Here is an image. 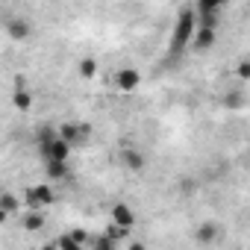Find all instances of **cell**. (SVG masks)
I'll list each match as a JSON object with an SVG mask.
<instances>
[{
    "instance_id": "cell-16",
    "label": "cell",
    "mask_w": 250,
    "mask_h": 250,
    "mask_svg": "<svg viewBox=\"0 0 250 250\" xmlns=\"http://www.w3.org/2000/svg\"><path fill=\"white\" fill-rule=\"evenodd\" d=\"M91 247H94V250H118V241H112V238L103 232V235H94Z\"/></svg>"
},
{
    "instance_id": "cell-5",
    "label": "cell",
    "mask_w": 250,
    "mask_h": 250,
    "mask_svg": "<svg viewBox=\"0 0 250 250\" xmlns=\"http://www.w3.org/2000/svg\"><path fill=\"white\" fill-rule=\"evenodd\" d=\"M115 83H118V88H121V91H136V88H139V83H142V74H139L136 68H121V71H118V77H115Z\"/></svg>"
},
{
    "instance_id": "cell-4",
    "label": "cell",
    "mask_w": 250,
    "mask_h": 250,
    "mask_svg": "<svg viewBox=\"0 0 250 250\" xmlns=\"http://www.w3.org/2000/svg\"><path fill=\"white\" fill-rule=\"evenodd\" d=\"M112 221H115V227H121V229H133V227H136V212H133L127 203H115V206H112Z\"/></svg>"
},
{
    "instance_id": "cell-13",
    "label": "cell",
    "mask_w": 250,
    "mask_h": 250,
    "mask_svg": "<svg viewBox=\"0 0 250 250\" xmlns=\"http://www.w3.org/2000/svg\"><path fill=\"white\" fill-rule=\"evenodd\" d=\"M0 209H3L6 215H15V212H21V200L12 191H3L0 194Z\"/></svg>"
},
{
    "instance_id": "cell-11",
    "label": "cell",
    "mask_w": 250,
    "mask_h": 250,
    "mask_svg": "<svg viewBox=\"0 0 250 250\" xmlns=\"http://www.w3.org/2000/svg\"><path fill=\"white\" fill-rule=\"evenodd\" d=\"M121 159H124V168H130V171H145V165H147L139 150H124Z\"/></svg>"
},
{
    "instance_id": "cell-12",
    "label": "cell",
    "mask_w": 250,
    "mask_h": 250,
    "mask_svg": "<svg viewBox=\"0 0 250 250\" xmlns=\"http://www.w3.org/2000/svg\"><path fill=\"white\" fill-rule=\"evenodd\" d=\"M194 238H197L200 244H212V241L218 238V227H215V224H200L197 232H194Z\"/></svg>"
},
{
    "instance_id": "cell-18",
    "label": "cell",
    "mask_w": 250,
    "mask_h": 250,
    "mask_svg": "<svg viewBox=\"0 0 250 250\" xmlns=\"http://www.w3.org/2000/svg\"><path fill=\"white\" fill-rule=\"evenodd\" d=\"M53 244H56V250H83V244H77V241H74L68 232H65L59 241H53Z\"/></svg>"
},
{
    "instance_id": "cell-3",
    "label": "cell",
    "mask_w": 250,
    "mask_h": 250,
    "mask_svg": "<svg viewBox=\"0 0 250 250\" xmlns=\"http://www.w3.org/2000/svg\"><path fill=\"white\" fill-rule=\"evenodd\" d=\"M50 203H53V188L50 186H30L27 188V206H30V212H42Z\"/></svg>"
},
{
    "instance_id": "cell-17",
    "label": "cell",
    "mask_w": 250,
    "mask_h": 250,
    "mask_svg": "<svg viewBox=\"0 0 250 250\" xmlns=\"http://www.w3.org/2000/svg\"><path fill=\"white\" fill-rule=\"evenodd\" d=\"M94 74H97V62H94L91 56H88V59H83V62H80V77H85V80H88V77H94Z\"/></svg>"
},
{
    "instance_id": "cell-10",
    "label": "cell",
    "mask_w": 250,
    "mask_h": 250,
    "mask_svg": "<svg viewBox=\"0 0 250 250\" xmlns=\"http://www.w3.org/2000/svg\"><path fill=\"white\" fill-rule=\"evenodd\" d=\"M12 106H15L18 112H27V109L33 106V94H30L24 85H18V88L12 91Z\"/></svg>"
},
{
    "instance_id": "cell-15",
    "label": "cell",
    "mask_w": 250,
    "mask_h": 250,
    "mask_svg": "<svg viewBox=\"0 0 250 250\" xmlns=\"http://www.w3.org/2000/svg\"><path fill=\"white\" fill-rule=\"evenodd\" d=\"M47 174H50V180H65L68 177V162H47Z\"/></svg>"
},
{
    "instance_id": "cell-23",
    "label": "cell",
    "mask_w": 250,
    "mask_h": 250,
    "mask_svg": "<svg viewBox=\"0 0 250 250\" xmlns=\"http://www.w3.org/2000/svg\"><path fill=\"white\" fill-rule=\"evenodd\" d=\"M42 250H56V244H44V247H42Z\"/></svg>"
},
{
    "instance_id": "cell-2",
    "label": "cell",
    "mask_w": 250,
    "mask_h": 250,
    "mask_svg": "<svg viewBox=\"0 0 250 250\" xmlns=\"http://www.w3.org/2000/svg\"><path fill=\"white\" fill-rule=\"evenodd\" d=\"M56 136H59V142H65L68 147H80V145L88 142L91 127H88V124H74V121H68V124H62V127L56 130Z\"/></svg>"
},
{
    "instance_id": "cell-22",
    "label": "cell",
    "mask_w": 250,
    "mask_h": 250,
    "mask_svg": "<svg viewBox=\"0 0 250 250\" xmlns=\"http://www.w3.org/2000/svg\"><path fill=\"white\" fill-rule=\"evenodd\" d=\"M6 218H9V215H6V212H3V209H0V224H3V221H6Z\"/></svg>"
},
{
    "instance_id": "cell-21",
    "label": "cell",
    "mask_w": 250,
    "mask_h": 250,
    "mask_svg": "<svg viewBox=\"0 0 250 250\" xmlns=\"http://www.w3.org/2000/svg\"><path fill=\"white\" fill-rule=\"evenodd\" d=\"M130 250H147V247H145L142 241H133V244H130Z\"/></svg>"
},
{
    "instance_id": "cell-6",
    "label": "cell",
    "mask_w": 250,
    "mask_h": 250,
    "mask_svg": "<svg viewBox=\"0 0 250 250\" xmlns=\"http://www.w3.org/2000/svg\"><path fill=\"white\" fill-rule=\"evenodd\" d=\"M6 33H9V39H15V42H24V39H30L33 27H30L24 18H12V21L6 24Z\"/></svg>"
},
{
    "instance_id": "cell-7",
    "label": "cell",
    "mask_w": 250,
    "mask_h": 250,
    "mask_svg": "<svg viewBox=\"0 0 250 250\" xmlns=\"http://www.w3.org/2000/svg\"><path fill=\"white\" fill-rule=\"evenodd\" d=\"M68 156H71V147L65 145V142H53L50 147H47V153H44V162H68Z\"/></svg>"
},
{
    "instance_id": "cell-8",
    "label": "cell",
    "mask_w": 250,
    "mask_h": 250,
    "mask_svg": "<svg viewBox=\"0 0 250 250\" xmlns=\"http://www.w3.org/2000/svg\"><path fill=\"white\" fill-rule=\"evenodd\" d=\"M36 139H39V150H42V156H44V153H47V147H50L59 136H56V127H47V124H44V127H39Z\"/></svg>"
},
{
    "instance_id": "cell-19",
    "label": "cell",
    "mask_w": 250,
    "mask_h": 250,
    "mask_svg": "<svg viewBox=\"0 0 250 250\" xmlns=\"http://www.w3.org/2000/svg\"><path fill=\"white\" fill-rule=\"evenodd\" d=\"M238 77H241V80H247V77H250V62H247V59H241V62H238Z\"/></svg>"
},
{
    "instance_id": "cell-1",
    "label": "cell",
    "mask_w": 250,
    "mask_h": 250,
    "mask_svg": "<svg viewBox=\"0 0 250 250\" xmlns=\"http://www.w3.org/2000/svg\"><path fill=\"white\" fill-rule=\"evenodd\" d=\"M194 12H191V6H186L183 12H180V21H177V27H174V39H171V56H177L186 44H188V39H191V33H194Z\"/></svg>"
},
{
    "instance_id": "cell-20",
    "label": "cell",
    "mask_w": 250,
    "mask_h": 250,
    "mask_svg": "<svg viewBox=\"0 0 250 250\" xmlns=\"http://www.w3.org/2000/svg\"><path fill=\"white\" fill-rule=\"evenodd\" d=\"M68 235H71V238H74L77 244H85V232H83V229H71Z\"/></svg>"
},
{
    "instance_id": "cell-14",
    "label": "cell",
    "mask_w": 250,
    "mask_h": 250,
    "mask_svg": "<svg viewBox=\"0 0 250 250\" xmlns=\"http://www.w3.org/2000/svg\"><path fill=\"white\" fill-rule=\"evenodd\" d=\"M24 229L42 232V229H44V215H42V212H27V215H24Z\"/></svg>"
},
{
    "instance_id": "cell-9",
    "label": "cell",
    "mask_w": 250,
    "mask_h": 250,
    "mask_svg": "<svg viewBox=\"0 0 250 250\" xmlns=\"http://www.w3.org/2000/svg\"><path fill=\"white\" fill-rule=\"evenodd\" d=\"M215 44V30H206V27H197V33H194V50H209Z\"/></svg>"
}]
</instances>
